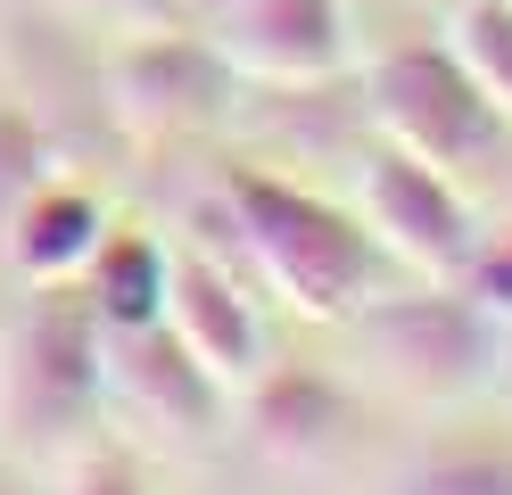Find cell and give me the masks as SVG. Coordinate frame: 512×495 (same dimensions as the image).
<instances>
[{
  "instance_id": "cell-13",
  "label": "cell",
  "mask_w": 512,
  "mask_h": 495,
  "mask_svg": "<svg viewBox=\"0 0 512 495\" xmlns=\"http://www.w3.org/2000/svg\"><path fill=\"white\" fill-rule=\"evenodd\" d=\"M42 182H50V149H42L34 116L0 108V215H17V207H25V198H34Z\"/></svg>"
},
{
  "instance_id": "cell-8",
  "label": "cell",
  "mask_w": 512,
  "mask_h": 495,
  "mask_svg": "<svg viewBox=\"0 0 512 495\" xmlns=\"http://www.w3.org/2000/svg\"><path fill=\"white\" fill-rule=\"evenodd\" d=\"M100 240H108L100 198L58 190V182H42V190L9 215V256H17V273H25V281H75Z\"/></svg>"
},
{
  "instance_id": "cell-7",
  "label": "cell",
  "mask_w": 512,
  "mask_h": 495,
  "mask_svg": "<svg viewBox=\"0 0 512 495\" xmlns=\"http://www.w3.org/2000/svg\"><path fill=\"white\" fill-rule=\"evenodd\" d=\"M215 9H223V42L281 83H306L339 58V9L331 0H215Z\"/></svg>"
},
{
  "instance_id": "cell-14",
  "label": "cell",
  "mask_w": 512,
  "mask_h": 495,
  "mask_svg": "<svg viewBox=\"0 0 512 495\" xmlns=\"http://www.w3.org/2000/svg\"><path fill=\"white\" fill-rule=\"evenodd\" d=\"M75 495H149V487H141V462H133V454L100 446V454L75 462Z\"/></svg>"
},
{
  "instance_id": "cell-3",
  "label": "cell",
  "mask_w": 512,
  "mask_h": 495,
  "mask_svg": "<svg viewBox=\"0 0 512 495\" xmlns=\"http://www.w3.org/2000/svg\"><path fill=\"white\" fill-rule=\"evenodd\" d=\"M100 355H108V330L91 314V297H75L67 281H42L25 322H17V339H9V363H17L9 388H17L25 421L50 429V421L83 413L91 388H100Z\"/></svg>"
},
{
  "instance_id": "cell-10",
  "label": "cell",
  "mask_w": 512,
  "mask_h": 495,
  "mask_svg": "<svg viewBox=\"0 0 512 495\" xmlns=\"http://www.w3.org/2000/svg\"><path fill=\"white\" fill-rule=\"evenodd\" d=\"M339 421H347V405H339V388L323 380V372H273L265 388H256V438H265V454H323L331 438H339Z\"/></svg>"
},
{
  "instance_id": "cell-12",
  "label": "cell",
  "mask_w": 512,
  "mask_h": 495,
  "mask_svg": "<svg viewBox=\"0 0 512 495\" xmlns=\"http://www.w3.org/2000/svg\"><path fill=\"white\" fill-rule=\"evenodd\" d=\"M455 66L479 83L496 116H512V0H479L455 25Z\"/></svg>"
},
{
  "instance_id": "cell-9",
  "label": "cell",
  "mask_w": 512,
  "mask_h": 495,
  "mask_svg": "<svg viewBox=\"0 0 512 495\" xmlns=\"http://www.w3.org/2000/svg\"><path fill=\"white\" fill-rule=\"evenodd\" d=\"M166 248L149 240V231H108L100 248H91L83 264V297L91 314H100V330H149L166 322Z\"/></svg>"
},
{
  "instance_id": "cell-6",
  "label": "cell",
  "mask_w": 512,
  "mask_h": 495,
  "mask_svg": "<svg viewBox=\"0 0 512 495\" xmlns=\"http://www.w3.org/2000/svg\"><path fill=\"white\" fill-rule=\"evenodd\" d=\"M166 330L207 380H256V306L215 273V264H174L166 273Z\"/></svg>"
},
{
  "instance_id": "cell-5",
  "label": "cell",
  "mask_w": 512,
  "mask_h": 495,
  "mask_svg": "<svg viewBox=\"0 0 512 495\" xmlns=\"http://www.w3.org/2000/svg\"><path fill=\"white\" fill-rule=\"evenodd\" d=\"M372 339L397 355V372L413 388L430 396H455L479 380V355H488V339H479L471 322V297H397V306H364Z\"/></svg>"
},
{
  "instance_id": "cell-1",
  "label": "cell",
  "mask_w": 512,
  "mask_h": 495,
  "mask_svg": "<svg viewBox=\"0 0 512 495\" xmlns=\"http://www.w3.org/2000/svg\"><path fill=\"white\" fill-rule=\"evenodd\" d=\"M223 207H232V231L240 248L256 256V273H265L281 297H290L298 314H364L380 297V240L364 231V215H339L331 198H314L281 174H240L223 182Z\"/></svg>"
},
{
  "instance_id": "cell-11",
  "label": "cell",
  "mask_w": 512,
  "mask_h": 495,
  "mask_svg": "<svg viewBox=\"0 0 512 495\" xmlns=\"http://www.w3.org/2000/svg\"><path fill=\"white\" fill-rule=\"evenodd\" d=\"M397 495H512V438H446L405 471Z\"/></svg>"
},
{
  "instance_id": "cell-15",
  "label": "cell",
  "mask_w": 512,
  "mask_h": 495,
  "mask_svg": "<svg viewBox=\"0 0 512 495\" xmlns=\"http://www.w3.org/2000/svg\"><path fill=\"white\" fill-rule=\"evenodd\" d=\"M463 281L479 289V306H488V314H512V231H504V240H479V256H471Z\"/></svg>"
},
{
  "instance_id": "cell-4",
  "label": "cell",
  "mask_w": 512,
  "mask_h": 495,
  "mask_svg": "<svg viewBox=\"0 0 512 495\" xmlns=\"http://www.w3.org/2000/svg\"><path fill=\"white\" fill-rule=\"evenodd\" d=\"M372 116L389 124V141L430 157V165H455L479 157L496 132V108L479 99V83L455 66V50H405L372 75Z\"/></svg>"
},
{
  "instance_id": "cell-2",
  "label": "cell",
  "mask_w": 512,
  "mask_h": 495,
  "mask_svg": "<svg viewBox=\"0 0 512 495\" xmlns=\"http://www.w3.org/2000/svg\"><path fill=\"white\" fill-rule=\"evenodd\" d=\"M364 231L380 240V256H405L430 281H463L479 256V223L455 198L446 165L413 157V149H372L364 157Z\"/></svg>"
}]
</instances>
